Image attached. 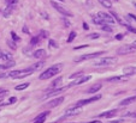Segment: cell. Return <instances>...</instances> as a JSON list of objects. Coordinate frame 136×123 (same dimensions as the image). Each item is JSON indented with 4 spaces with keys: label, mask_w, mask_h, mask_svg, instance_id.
Listing matches in <instances>:
<instances>
[{
    "label": "cell",
    "mask_w": 136,
    "mask_h": 123,
    "mask_svg": "<svg viewBox=\"0 0 136 123\" xmlns=\"http://www.w3.org/2000/svg\"><path fill=\"white\" fill-rule=\"evenodd\" d=\"M62 68H63V65H62V63H57V65L52 66L51 68L46 69L45 72H42L41 74H40V79H41V80L51 79L52 77H54V75H57L58 73H60Z\"/></svg>",
    "instance_id": "1"
},
{
    "label": "cell",
    "mask_w": 136,
    "mask_h": 123,
    "mask_svg": "<svg viewBox=\"0 0 136 123\" xmlns=\"http://www.w3.org/2000/svg\"><path fill=\"white\" fill-rule=\"evenodd\" d=\"M33 71L30 68H27V69H19V71H11L9 73V77L12 79H21V78H24V77H28V75L33 74Z\"/></svg>",
    "instance_id": "2"
},
{
    "label": "cell",
    "mask_w": 136,
    "mask_h": 123,
    "mask_svg": "<svg viewBox=\"0 0 136 123\" xmlns=\"http://www.w3.org/2000/svg\"><path fill=\"white\" fill-rule=\"evenodd\" d=\"M116 62H117V59L116 58H104V59H99L96 61L94 62L95 66H111V65H115Z\"/></svg>",
    "instance_id": "3"
},
{
    "label": "cell",
    "mask_w": 136,
    "mask_h": 123,
    "mask_svg": "<svg viewBox=\"0 0 136 123\" xmlns=\"http://www.w3.org/2000/svg\"><path fill=\"white\" fill-rule=\"evenodd\" d=\"M104 54V51H96V53H92V54H84V55H81L80 58H76L75 61L76 62H82V61H86V60H89V59H96L99 58L100 55Z\"/></svg>",
    "instance_id": "4"
},
{
    "label": "cell",
    "mask_w": 136,
    "mask_h": 123,
    "mask_svg": "<svg viewBox=\"0 0 136 123\" xmlns=\"http://www.w3.org/2000/svg\"><path fill=\"white\" fill-rule=\"evenodd\" d=\"M51 4H52V6L54 7L60 14H63V16H65V17H72V13H71L69 10H66L65 7H63L62 5H59L58 3H56V1H51Z\"/></svg>",
    "instance_id": "5"
},
{
    "label": "cell",
    "mask_w": 136,
    "mask_h": 123,
    "mask_svg": "<svg viewBox=\"0 0 136 123\" xmlns=\"http://www.w3.org/2000/svg\"><path fill=\"white\" fill-rule=\"evenodd\" d=\"M136 51V47H134L133 44H128V45H123L120 48H118L117 54L118 55H126V54H131Z\"/></svg>",
    "instance_id": "6"
},
{
    "label": "cell",
    "mask_w": 136,
    "mask_h": 123,
    "mask_svg": "<svg viewBox=\"0 0 136 123\" xmlns=\"http://www.w3.org/2000/svg\"><path fill=\"white\" fill-rule=\"evenodd\" d=\"M98 17L101 18L102 21H104L105 23H107V24H115V23H116L115 18L112 17V14L107 13V12H99Z\"/></svg>",
    "instance_id": "7"
},
{
    "label": "cell",
    "mask_w": 136,
    "mask_h": 123,
    "mask_svg": "<svg viewBox=\"0 0 136 123\" xmlns=\"http://www.w3.org/2000/svg\"><path fill=\"white\" fill-rule=\"evenodd\" d=\"M82 109H81L80 106H71L69 109L65 111V117L67 116H76V115H80Z\"/></svg>",
    "instance_id": "8"
},
{
    "label": "cell",
    "mask_w": 136,
    "mask_h": 123,
    "mask_svg": "<svg viewBox=\"0 0 136 123\" xmlns=\"http://www.w3.org/2000/svg\"><path fill=\"white\" fill-rule=\"evenodd\" d=\"M101 98V96L99 94V96H94L92 97V98H88V99H83V100H78L77 102V106H83L86 105V104H89V103H93V102H96V100H99V99Z\"/></svg>",
    "instance_id": "9"
},
{
    "label": "cell",
    "mask_w": 136,
    "mask_h": 123,
    "mask_svg": "<svg viewBox=\"0 0 136 123\" xmlns=\"http://www.w3.org/2000/svg\"><path fill=\"white\" fill-rule=\"evenodd\" d=\"M67 87H59V89H51L48 91V92L46 93L45 98H49V97H53V96H57V94H59V93H62L63 91H65Z\"/></svg>",
    "instance_id": "10"
},
{
    "label": "cell",
    "mask_w": 136,
    "mask_h": 123,
    "mask_svg": "<svg viewBox=\"0 0 136 123\" xmlns=\"http://www.w3.org/2000/svg\"><path fill=\"white\" fill-rule=\"evenodd\" d=\"M92 77L89 75V77H81V78L78 79H75L72 82H70L69 86L67 87H70V86H76V85H81V84H83V82H87L88 80H90Z\"/></svg>",
    "instance_id": "11"
},
{
    "label": "cell",
    "mask_w": 136,
    "mask_h": 123,
    "mask_svg": "<svg viewBox=\"0 0 136 123\" xmlns=\"http://www.w3.org/2000/svg\"><path fill=\"white\" fill-rule=\"evenodd\" d=\"M63 102H64V97H58V98H54V99H52L51 102H48L46 104V106H47V108H56V106L60 105Z\"/></svg>",
    "instance_id": "12"
},
{
    "label": "cell",
    "mask_w": 136,
    "mask_h": 123,
    "mask_svg": "<svg viewBox=\"0 0 136 123\" xmlns=\"http://www.w3.org/2000/svg\"><path fill=\"white\" fill-rule=\"evenodd\" d=\"M108 82H123L129 80V77L128 75H119V77H112V78L106 79Z\"/></svg>",
    "instance_id": "13"
},
{
    "label": "cell",
    "mask_w": 136,
    "mask_h": 123,
    "mask_svg": "<svg viewBox=\"0 0 136 123\" xmlns=\"http://www.w3.org/2000/svg\"><path fill=\"white\" fill-rule=\"evenodd\" d=\"M117 113H118V110L113 109V110H110V111H105V112L100 113V115H99V117H102V118H108V117H115Z\"/></svg>",
    "instance_id": "14"
},
{
    "label": "cell",
    "mask_w": 136,
    "mask_h": 123,
    "mask_svg": "<svg viewBox=\"0 0 136 123\" xmlns=\"http://www.w3.org/2000/svg\"><path fill=\"white\" fill-rule=\"evenodd\" d=\"M123 73H124V75H128V77L136 74V66H128V67H124V68H123Z\"/></svg>",
    "instance_id": "15"
},
{
    "label": "cell",
    "mask_w": 136,
    "mask_h": 123,
    "mask_svg": "<svg viewBox=\"0 0 136 123\" xmlns=\"http://www.w3.org/2000/svg\"><path fill=\"white\" fill-rule=\"evenodd\" d=\"M0 60L3 61H11L12 60V54L9 53V51H4V50H0Z\"/></svg>",
    "instance_id": "16"
},
{
    "label": "cell",
    "mask_w": 136,
    "mask_h": 123,
    "mask_svg": "<svg viewBox=\"0 0 136 123\" xmlns=\"http://www.w3.org/2000/svg\"><path fill=\"white\" fill-rule=\"evenodd\" d=\"M49 115V111H45V112H42V113H40L37 117H35V121H34V123H43L45 122V120H46V117Z\"/></svg>",
    "instance_id": "17"
},
{
    "label": "cell",
    "mask_w": 136,
    "mask_h": 123,
    "mask_svg": "<svg viewBox=\"0 0 136 123\" xmlns=\"http://www.w3.org/2000/svg\"><path fill=\"white\" fill-rule=\"evenodd\" d=\"M13 11H14V6H11V5H7V7L5 8V10L3 11V16L5 18L7 17H10L11 14L13 13Z\"/></svg>",
    "instance_id": "18"
},
{
    "label": "cell",
    "mask_w": 136,
    "mask_h": 123,
    "mask_svg": "<svg viewBox=\"0 0 136 123\" xmlns=\"http://www.w3.org/2000/svg\"><path fill=\"white\" fill-rule=\"evenodd\" d=\"M34 58L35 59H43L46 58V50H43V49H37V50H35L34 51Z\"/></svg>",
    "instance_id": "19"
},
{
    "label": "cell",
    "mask_w": 136,
    "mask_h": 123,
    "mask_svg": "<svg viewBox=\"0 0 136 123\" xmlns=\"http://www.w3.org/2000/svg\"><path fill=\"white\" fill-rule=\"evenodd\" d=\"M136 102V96H133V97H129V98H125L123 99L120 102V105H129V104H133V103Z\"/></svg>",
    "instance_id": "20"
},
{
    "label": "cell",
    "mask_w": 136,
    "mask_h": 123,
    "mask_svg": "<svg viewBox=\"0 0 136 123\" xmlns=\"http://www.w3.org/2000/svg\"><path fill=\"white\" fill-rule=\"evenodd\" d=\"M43 66H45V61L42 60V61H39V62H36V63H34V65H33L32 67H29V68L32 69L33 72H35V71H37V69H41Z\"/></svg>",
    "instance_id": "21"
},
{
    "label": "cell",
    "mask_w": 136,
    "mask_h": 123,
    "mask_svg": "<svg viewBox=\"0 0 136 123\" xmlns=\"http://www.w3.org/2000/svg\"><path fill=\"white\" fill-rule=\"evenodd\" d=\"M101 86H102V85L100 84V82H99V84H95V85H93L89 90H87V92H88V93H95V92H98L99 90L101 89Z\"/></svg>",
    "instance_id": "22"
},
{
    "label": "cell",
    "mask_w": 136,
    "mask_h": 123,
    "mask_svg": "<svg viewBox=\"0 0 136 123\" xmlns=\"http://www.w3.org/2000/svg\"><path fill=\"white\" fill-rule=\"evenodd\" d=\"M62 81H63V79H62V78H57L56 80L52 82V85H51V86H52V89H59Z\"/></svg>",
    "instance_id": "23"
},
{
    "label": "cell",
    "mask_w": 136,
    "mask_h": 123,
    "mask_svg": "<svg viewBox=\"0 0 136 123\" xmlns=\"http://www.w3.org/2000/svg\"><path fill=\"white\" fill-rule=\"evenodd\" d=\"M93 22H94V24H96V25H101V26H104L106 23H105L104 21H102L101 18H99L98 16H94L93 17Z\"/></svg>",
    "instance_id": "24"
},
{
    "label": "cell",
    "mask_w": 136,
    "mask_h": 123,
    "mask_svg": "<svg viewBox=\"0 0 136 123\" xmlns=\"http://www.w3.org/2000/svg\"><path fill=\"white\" fill-rule=\"evenodd\" d=\"M41 42V38L39 37V36H34V37L32 38V41H30V45H36L39 44Z\"/></svg>",
    "instance_id": "25"
},
{
    "label": "cell",
    "mask_w": 136,
    "mask_h": 123,
    "mask_svg": "<svg viewBox=\"0 0 136 123\" xmlns=\"http://www.w3.org/2000/svg\"><path fill=\"white\" fill-rule=\"evenodd\" d=\"M98 1L104 7H106V8H111L112 7V4L110 3V1H107V0H98Z\"/></svg>",
    "instance_id": "26"
},
{
    "label": "cell",
    "mask_w": 136,
    "mask_h": 123,
    "mask_svg": "<svg viewBox=\"0 0 136 123\" xmlns=\"http://www.w3.org/2000/svg\"><path fill=\"white\" fill-rule=\"evenodd\" d=\"M29 86V82H24V84H21V85H17L16 87H14V90H17V91H22V90L27 89Z\"/></svg>",
    "instance_id": "27"
},
{
    "label": "cell",
    "mask_w": 136,
    "mask_h": 123,
    "mask_svg": "<svg viewBox=\"0 0 136 123\" xmlns=\"http://www.w3.org/2000/svg\"><path fill=\"white\" fill-rule=\"evenodd\" d=\"M11 37H12V41H13V42H19V41H21L19 36H18L14 31H11Z\"/></svg>",
    "instance_id": "28"
},
{
    "label": "cell",
    "mask_w": 136,
    "mask_h": 123,
    "mask_svg": "<svg viewBox=\"0 0 136 123\" xmlns=\"http://www.w3.org/2000/svg\"><path fill=\"white\" fill-rule=\"evenodd\" d=\"M6 43H7V45H9V47L12 49V50H16V48H17V44H16V42H13V41H7Z\"/></svg>",
    "instance_id": "29"
},
{
    "label": "cell",
    "mask_w": 136,
    "mask_h": 123,
    "mask_svg": "<svg viewBox=\"0 0 136 123\" xmlns=\"http://www.w3.org/2000/svg\"><path fill=\"white\" fill-rule=\"evenodd\" d=\"M39 37L41 38V40H43V38H46V37H48V32L46 30H41L40 31V34H39Z\"/></svg>",
    "instance_id": "30"
},
{
    "label": "cell",
    "mask_w": 136,
    "mask_h": 123,
    "mask_svg": "<svg viewBox=\"0 0 136 123\" xmlns=\"http://www.w3.org/2000/svg\"><path fill=\"white\" fill-rule=\"evenodd\" d=\"M81 77H83V72H77V73H75V74H72L71 77H70V79H78V78H81Z\"/></svg>",
    "instance_id": "31"
},
{
    "label": "cell",
    "mask_w": 136,
    "mask_h": 123,
    "mask_svg": "<svg viewBox=\"0 0 136 123\" xmlns=\"http://www.w3.org/2000/svg\"><path fill=\"white\" fill-rule=\"evenodd\" d=\"M75 37H76V32L75 31H71V34L69 35V37H67V42H72L73 40H75Z\"/></svg>",
    "instance_id": "32"
},
{
    "label": "cell",
    "mask_w": 136,
    "mask_h": 123,
    "mask_svg": "<svg viewBox=\"0 0 136 123\" xmlns=\"http://www.w3.org/2000/svg\"><path fill=\"white\" fill-rule=\"evenodd\" d=\"M7 94H9V91H7V90H0V99L5 98Z\"/></svg>",
    "instance_id": "33"
},
{
    "label": "cell",
    "mask_w": 136,
    "mask_h": 123,
    "mask_svg": "<svg viewBox=\"0 0 136 123\" xmlns=\"http://www.w3.org/2000/svg\"><path fill=\"white\" fill-rule=\"evenodd\" d=\"M17 102V98L16 97H11L7 102H5V105H9V104H13V103H16Z\"/></svg>",
    "instance_id": "34"
},
{
    "label": "cell",
    "mask_w": 136,
    "mask_h": 123,
    "mask_svg": "<svg viewBox=\"0 0 136 123\" xmlns=\"http://www.w3.org/2000/svg\"><path fill=\"white\" fill-rule=\"evenodd\" d=\"M48 45H49V47H52V48H57V47H58V44L56 43V41H54V40H49Z\"/></svg>",
    "instance_id": "35"
},
{
    "label": "cell",
    "mask_w": 136,
    "mask_h": 123,
    "mask_svg": "<svg viewBox=\"0 0 136 123\" xmlns=\"http://www.w3.org/2000/svg\"><path fill=\"white\" fill-rule=\"evenodd\" d=\"M5 1H6L7 5H11V6H14L18 3V0H5Z\"/></svg>",
    "instance_id": "36"
},
{
    "label": "cell",
    "mask_w": 136,
    "mask_h": 123,
    "mask_svg": "<svg viewBox=\"0 0 136 123\" xmlns=\"http://www.w3.org/2000/svg\"><path fill=\"white\" fill-rule=\"evenodd\" d=\"M102 27V30L104 31H106V32H112V27L111 26H108V25H104V26H101Z\"/></svg>",
    "instance_id": "37"
},
{
    "label": "cell",
    "mask_w": 136,
    "mask_h": 123,
    "mask_svg": "<svg viewBox=\"0 0 136 123\" xmlns=\"http://www.w3.org/2000/svg\"><path fill=\"white\" fill-rule=\"evenodd\" d=\"M126 27H128V30H129L130 32H133V34H136V29H135V27L130 26V25H128V26H126Z\"/></svg>",
    "instance_id": "38"
},
{
    "label": "cell",
    "mask_w": 136,
    "mask_h": 123,
    "mask_svg": "<svg viewBox=\"0 0 136 123\" xmlns=\"http://www.w3.org/2000/svg\"><path fill=\"white\" fill-rule=\"evenodd\" d=\"M88 37L92 38V40H94V38H99V35L98 34H92V35H89Z\"/></svg>",
    "instance_id": "39"
},
{
    "label": "cell",
    "mask_w": 136,
    "mask_h": 123,
    "mask_svg": "<svg viewBox=\"0 0 136 123\" xmlns=\"http://www.w3.org/2000/svg\"><path fill=\"white\" fill-rule=\"evenodd\" d=\"M107 123H123V120H115V121H110Z\"/></svg>",
    "instance_id": "40"
},
{
    "label": "cell",
    "mask_w": 136,
    "mask_h": 123,
    "mask_svg": "<svg viewBox=\"0 0 136 123\" xmlns=\"http://www.w3.org/2000/svg\"><path fill=\"white\" fill-rule=\"evenodd\" d=\"M64 24H65V26H69L70 25V23H69V21H67V19H65V18H64Z\"/></svg>",
    "instance_id": "41"
},
{
    "label": "cell",
    "mask_w": 136,
    "mask_h": 123,
    "mask_svg": "<svg viewBox=\"0 0 136 123\" xmlns=\"http://www.w3.org/2000/svg\"><path fill=\"white\" fill-rule=\"evenodd\" d=\"M86 123H101L100 120H95V121H90V122H86Z\"/></svg>",
    "instance_id": "42"
},
{
    "label": "cell",
    "mask_w": 136,
    "mask_h": 123,
    "mask_svg": "<svg viewBox=\"0 0 136 123\" xmlns=\"http://www.w3.org/2000/svg\"><path fill=\"white\" fill-rule=\"evenodd\" d=\"M125 116H133V117H135V118H136V112H133V113H126Z\"/></svg>",
    "instance_id": "43"
},
{
    "label": "cell",
    "mask_w": 136,
    "mask_h": 123,
    "mask_svg": "<svg viewBox=\"0 0 136 123\" xmlns=\"http://www.w3.org/2000/svg\"><path fill=\"white\" fill-rule=\"evenodd\" d=\"M23 32H24V34H29L28 27H27V26H24V27H23Z\"/></svg>",
    "instance_id": "44"
},
{
    "label": "cell",
    "mask_w": 136,
    "mask_h": 123,
    "mask_svg": "<svg viewBox=\"0 0 136 123\" xmlns=\"http://www.w3.org/2000/svg\"><path fill=\"white\" fill-rule=\"evenodd\" d=\"M129 18H131V19H134L136 22V16H134V14H129Z\"/></svg>",
    "instance_id": "45"
},
{
    "label": "cell",
    "mask_w": 136,
    "mask_h": 123,
    "mask_svg": "<svg viewBox=\"0 0 136 123\" xmlns=\"http://www.w3.org/2000/svg\"><path fill=\"white\" fill-rule=\"evenodd\" d=\"M5 69H6L5 65H0V71H5Z\"/></svg>",
    "instance_id": "46"
},
{
    "label": "cell",
    "mask_w": 136,
    "mask_h": 123,
    "mask_svg": "<svg viewBox=\"0 0 136 123\" xmlns=\"http://www.w3.org/2000/svg\"><path fill=\"white\" fill-rule=\"evenodd\" d=\"M116 38H117V40H122V38H123V35H117V36H116Z\"/></svg>",
    "instance_id": "47"
},
{
    "label": "cell",
    "mask_w": 136,
    "mask_h": 123,
    "mask_svg": "<svg viewBox=\"0 0 136 123\" xmlns=\"http://www.w3.org/2000/svg\"><path fill=\"white\" fill-rule=\"evenodd\" d=\"M1 105H5V103L3 102V99H0V106H1Z\"/></svg>",
    "instance_id": "48"
},
{
    "label": "cell",
    "mask_w": 136,
    "mask_h": 123,
    "mask_svg": "<svg viewBox=\"0 0 136 123\" xmlns=\"http://www.w3.org/2000/svg\"><path fill=\"white\" fill-rule=\"evenodd\" d=\"M83 27H84V29H86V30H87V29H88V25L86 24V23H84V24H83Z\"/></svg>",
    "instance_id": "49"
},
{
    "label": "cell",
    "mask_w": 136,
    "mask_h": 123,
    "mask_svg": "<svg viewBox=\"0 0 136 123\" xmlns=\"http://www.w3.org/2000/svg\"><path fill=\"white\" fill-rule=\"evenodd\" d=\"M133 45H134V47H136V41H135V42H134V43H133Z\"/></svg>",
    "instance_id": "50"
},
{
    "label": "cell",
    "mask_w": 136,
    "mask_h": 123,
    "mask_svg": "<svg viewBox=\"0 0 136 123\" xmlns=\"http://www.w3.org/2000/svg\"><path fill=\"white\" fill-rule=\"evenodd\" d=\"M134 6H135V8H136V3H134Z\"/></svg>",
    "instance_id": "51"
},
{
    "label": "cell",
    "mask_w": 136,
    "mask_h": 123,
    "mask_svg": "<svg viewBox=\"0 0 136 123\" xmlns=\"http://www.w3.org/2000/svg\"><path fill=\"white\" fill-rule=\"evenodd\" d=\"M59 1H62V3H63V1H64V0H59Z\"/></svg>",
    "instance_id": "52"
},
{
    "label": "cell",
    "mask_w": 136,
    "mask_h": 123,
    "mask_svg": "<svg viewBox=\"0 0 136 123\" xmlns=\"http://www.w3.org/2000/svg\"><path fill=\"white\" fill-rule=\"evenodd\" d=\"M107 1H110V0H107Z\"/></svg>",
    "instance_id": "53"
},
{
    "label": "cell",
    "mask_w": 136,
    "mask_h": 123,
    "mask_svg": "<svg viewBox=\"0 0 136 123\" xmlns=\"http://www.w3.org/2000/svg\"><path fill=\"white\" fill-rule=\"evenodd\" d=\"M71 123H73V122H71Z\"/></svg>",
    "instance_id": "54"
}]
</instances>
